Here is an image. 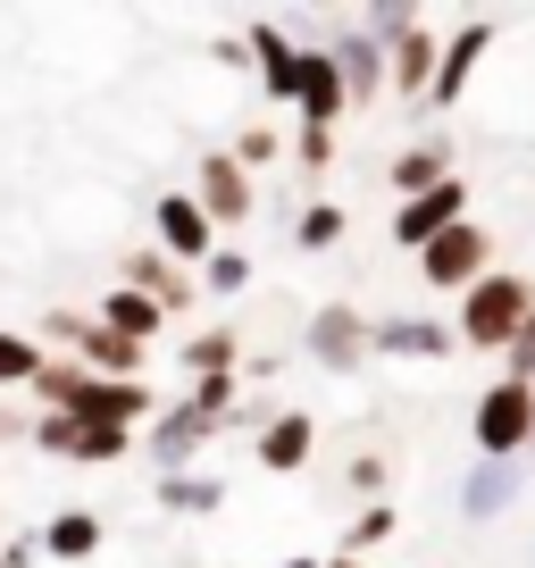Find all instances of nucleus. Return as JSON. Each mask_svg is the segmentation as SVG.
Listing matches in <instances>:
<instances>
[{"label":"nucleus","mask_w":535,"mask_h":568,"mask_svg":"<svg viewBox=\"0 0 535 568\" xmlns=\"http://www.w3.org/2000/svg\"><path fill=\"white\" fill-rule=\"evenodd\" d=\"M326 568H360V560H326Z\"/></svg>","instance_id":"35"},{"label":"nucleus","mask_w":535,"mask_h":568,"mask_svg":"<svg viewBox=\"0 0 535 568\" xmlns=\"http://www.w3.org/2000/svg\"><path fill=\"white\" fill-rule=\"evenodd\" d=\"M193 284H201V293H226V302H234V293L251 284V260H243V251H226V243H218L210 260L193 267Z\"/></svg>","instance_id":"24"},{"label":"nucleus","mask_w":535,"mask_h":568,"mask_svg":"<svg viewBox=\"0 0 535 568\" xmlns=\"http://www.w3.org/2000/svg\"><path fill=\"white\" fill-rule=\"evenodd\" d=\"M34 560H42L34 535H9V544H0V568H34Z\"/></svg>","instance_id":"31"},{"label":"nucleus","mask_w":535,"mask_h":568,"mask_svg":"<svg viewBox=\"0 0 535 568\" xmlns=\"http://www.w3.org/2000/svg\"><path fill=\"white\" fill-rule=\"evenodd\" d=\"M42 359H51V352H42V343L26 335V326H0V393H26Z\"/></svg>","instance_id":"22"},{"label":"nucleus","mask_w":535,"mask_h":568,"mask_svg":"<svg viewBox=\"0 0 535 568\" xmlns=\"http://www.w3.org/2000/svg\"><path fill=\"white\" fill-rule=\"evenodd\" d=\"M285 568H326V560H285Z\"/></svg>","instance_id":"34"},{"label":"nucleus","mask_w":535,"mask_h":568,"mask_svg":"<svg viewBox=\"0 0 535 568\" xmlns=\"http://www.w3.org/2000/svg\"><path fill=\"white\" fill-rule=\"evenodd\" d=\"M343 226H352V217H343L335 201H310V210L293 217V243H302V251H326V243H343Z\"/></svg>","instance_id":"25"},{"label":"nucleus","mask_w":535,"mask_h":568,"mask_svg":"<svg viewBox=\"0 0 535 568\" xmlns=\"http://www.w3.org/2000/svg\"><path fill=\"white\" fill-rule=\"evenodd\" d=\"M293 109H302V125H326L335 134V118L352 101H343V75H335V59L326 51H302V92H293Z\"/></svg>","instance_id":"16"},{"label":"nucleus","mask_w":535,"mask_h":568,"mask_svg":"<svg viewBox=\"0 0 535 568\" xmlns=\"http://www.w3.org/2000/svg\"><path fill=\"white\" fill-rule=\"evenodd\" d=\"M494 501H502V460H494V468H485V477H477V485H468V510H494Z\"/></svg>","instance_id":"32"},{"label":"nucleus","mask_w":535,"mask_h":568,"mask_svg":"<svg viewBox=\"0 0 535 568\" xmlns=\"http://www.w3.org/2000/svg\"><path fill=\"white\" fill-rule=\"evenodd\" d=\"M26 426H34V409H0V435H9V444H18Z\"/></svg>","instance_id":"33"},{"label":"nucleus","mask_w":535,"mask_h":568,"mask_svg":"<svg viewBox=\"0 0 535 568\" xmlns=\"http://www.w3.org/2000/svg\"><path fill=\"white\" fill-rule=\"evenodd\" d=\"M485 260H494L485 226H477V217H461V226H444L427 251H418V276H427L435 293H468V284L485 276Z\"/></svg>","instance_id":"3"},{"label":"nucleus","mask_w":535,"mask_h":568,"mask_svg":"<svg viewBox=\"0 0 535 568\" xmlns=\"http://www.w3.org/2000/svg\"><path fill=\"white\" fill-rule=\"evenodd\" d=\"M176 359H184V376H234V359H243V335H234V326H210V335H193Z\"/></svg>","instance_id":"21"},{"label":"nucleus","mask_w":535,"mask_h":568,"mask_svg":"<svg viewBox=\"0 0 535 568\" xmlns=\"http://www.w3.org/2000/svg\"><path fill=\"white\" fill-rule=\"evenodd\" d=\"M243 51L260 59V84H268V101H293V92H302V42H293L276 18H251Z\"/></svg>","instance_id":"9"},{"label":"nucleus","mask_w":535,"mask_h":568,"mask_svg":"<svg viewBox=\"0 0 535 568\" xmlns=\"http://www.w3.org/2000/svg\"><path fill=\"white\" fill-rule=\"evenodd\" d=\"M385 84L402 92V101H427V84H435V34L427 26H411V34L385 42Z\"/></svg>","instance_id":"13"},{"label":"nucleus","mask_w":535,"mask_h":568,"mask_svg":"<svg viewBox=\"0 0 535 568\" xmlns=\"http://www.w3.org/2000/svg\"><path fill=\"white\" fill-rule=\"evenodd\" d=\"M477 452L485 460H511V452H527V435H535V385H485V402H477Z\"/></svg>","instance_id":"2"},{"label":"nucleus","mask_w":535,"mask_h":568,"mask_svg":"<svg viewBox=\"0 0 535 568\" xmlns=\"http://www.w3.org/2000/svg\"><path fill=\"white\" fill-rule=\"evenodd\" d=\"M343 477H352V494H369V501L385 494V460H376V452H360V460L343 468Z\"/></svg>","instance_id":"30"},{"label":"nucleus","mask_w":535,"mask_h":568,"mask_svg":"<svg viewBox=\"0 0 535 568\" xmlns=\"http://www.w3.org/2000/svg\"><path fill=\"white\" fill-rule=\"evenodd\" d=\"M118 284H125V293H143V302H160L168 318L201 302L193 267H176V260H168V251H125V260H118Z\"/></svg>","instance_id":"7"},{"label":"nucleus","mask_w":535,"mask_h":568,"mask_svg":"<svg viewBox=\"0 0 535 568\" xmlns=\"http://www.w3.org/2000/svg\"><path fill=\"white\" fill-rule=\"evenodd\" d=\"M218 435H226V426L201 418L193 402H160V409H151V452H160V468H193Z\"/></svg>","instance_id":"8"},{"label":"nucleus","mask_w":535,"mask_h":568,"mask_svg":"<svg viewBox=\"0 0 535 568\" xmlns=\"http://www.w3.org/2000/svg\"><path fill=\"white\" fill-rule=\"evenodd\" d=\"M485 42H494V26H461V34L435 51V84H427V101H435V109H452V101L468 92V68L485 59Z\"/></svg>","instance_id":"14"},{"label":"nucleus","mask_w":535,"mask_h":568,"mask_svg":"<svg viewBox=\"0 0 535 568\" xmlns=\"http://www.w3.org/2000/svg\"><path fill=\"white\" fill-rule=\"evenodd\" d=\"M293 151H302V168L319 176V168L335 160V134H326V125H302V142H293Z\"/></svg>","instance_id":"29"},{"label":"nucleus","mask_w":535,"mask_h":568,"mask_svg":"<svg viewBox=\"0 0 535 568\" xmlns=\"http://www.w3.org/2000/svg\"><path fill=\"white\" fill-rule=\"evenodd\" d=\"M468 217V184L461 176H444V184H427V193H411V201H393V243L402 251H427L444 226H461Z\"/></svg>","instance_id":"5"},{"label":"nucleus","mask_w":535,"mask_h":568,"mask_svg":"<svg viewBox=\"0 0 535 568\" xmlns=\"http://www.w3.org/2000/svg\"><path fill=\"white\" fill-rule=\"evenodd\" d=\"M226 160L243 168V176H251V168H268V160H276V125H243V134H234V151H226Z\"/></svg>","instance_id":"27"},{"label":"nucleus","mask_w":535,"mask_h":568,"mask_svg":"<svg viewBox=\"0 0 535 568\" xmlns=\"http://www.w3.org/2000/svg\"><path fill=\"white\" fill-rule=\"evenodd\" d=\"M310 359H319V368H360V359H369V318H360V310H319V318H310Z\"/></svg>","instance_id":"12"},{"label":"nucleus","mask_w":535,"mask_h":568,"mask_svg":"<svg viewBox=\"0 0 535 568\" xmlns=\"http://www.w3.org/2000/svg\"><path fill=\"white\" fill-rule=\"evenodd\" d=\"M369 352H385V359H444V352H461V343H452V326H435V318H385V326H369Z\"/></svg>","instance_id":"15"},{"label":"nucleus","mask_w":535,"mask_h":568,"mask_svg":"<svg viewBox=\"0 0 535 568\" xmlns=\"http://www.w3.org/2000/svg\"><path fill=\"white\" fill-rule=\"evenodd\" d=\"M502 359H511V385H535V318L518 326L511 343H502Z\"/></svg>","instance_id":"28"},{"label":"nucleus","mask_w":535,"mask_h":568,"mask_svg":"<svg viewBox=\"0 0 535 568\" xmlns=\"http://www.w3.org/2000/svg\"><path fill=\"white\" fill-rule=\"evenodd\" d=\"M444 176H452V151H444V142H411V151L393 160V193H402V201L427 193V184H444Z\"/></svg>","instance_id":"20"},{"label":"nucleus","mask_w":535,"mask_h":568,"mask_svg":"<svg viewBox=\"0 0 535 568\" xmlns=\"http://www.w3.org/2000/svg\"><path fill=\"white\" fill-rule=\"evenodd\" d=\"M101 535H109L101 510H59L51 527H34V544H42V560H68V568H75V560H92V551H101Z\"/></svg>","instance_id":"18"},{"label":"nucleus","mask_w":535,"mask_h":568,"mask_svg":"<svg viewBox=\"0 0 535 568\" xmlns=\"http://www.w3.org/2000/svg\"><path fill=\"white\" fill-rule=\"evenodd\" d=\"M393 527H402V518H393L385 501H369V510L352 518V535H343V551H335V560H360V551H376V544H385Z\"/></svg>","instance_id":"26"},{"label":"nucleus","mask_w":535,"mask_h":568,"mask_svg":"<svg viewBox=\"0 0 535 568\" xmlns=\"http://www.w3.org/2000/svg\"><path fill=\"white\" fill-rule=\"evenodd\" d=\"M92 326H109V335H125V343H143V352H151V343L168 335V310L143 302V293H125V284H109V293H101V318H92Z\"/></svg>","instance_id":"17"},{"label":"nucleus","mask_w":535,"mask_h":568,"mask_svg":"<svg viewBox=\"0 0 535 568\" xmlns=\"http://www.w3.org/2000/svg\"><path fill=\"white\" fill-rule=\"evenodd\" d=\"M251 452H260L268 477H293V468L319 452V418H310V409H276V418L260 426V444H251Z\"/></svg>","instance_id":"11"},{"label":"nucleus","mask_w":535,"mask_h":568,"mask_svg":"<svg viewBox=\"0 0 535 568\" xmlns=\"http://www.w3.org/2000/svg\"><path fill=\"white\" fill-rule=\"evenodd\" d=\"M193 201H201V217H210V226H243V217H251V201H260V193H251V176L226 160V151H210V160H201V184H193Z\"/></svg>","instance_id":"10"},{"label":"nucleus","mask_w":535,"mask_h":568,"mask_svg":"<svg viewBox=\"0 0 535 568\" xmlns=\"http://www.w3.org/2000/svg\"><path fill=\"white\" fill-rule=\"evenodd\" d=\"M160 501H168V510H218V501H226V485H218V477H193V468H168V477H160Z\"/></svg>","instance_id":"23"},{"label":"nucleus","mask_w":535,"mask_h":568,"mask_svg":"<svg viewBox=\"0 0 535 568\" xmlns=\"http://www.w3.org/2000/svg\"><path fill=\"white\" fill-rule=\"evenodd\" d=\"M151 234H160V251H168L176 267H201V260L218 251V226L201 217L193 193H160V201H151Z\"/></svg>","instance_id":"6"},{"label":"nucleus","mask_w":535,"mask_h":568,"mask_svg":"<svg viewBox=\"0 0 535 568\" xmlns=\"http://www.w3.org/2000/svg\"><path fill=\"white\" fill-rule=\"evenodd\" d=\"M26 435H34V452L75 460V468H109V460H125V452H134V435H125V426H84V418H34Z\"/></svg>","instance_id":"4"},{"label":"nucleus","mask_w":535,"mask_h":568,"mask_svg":"<svg viewBox=\"0 0 535 568\" xmlns=\"http://www.w3.org/2000/svg\"><path fill=\"white\" fill-rule=\"evenodd\" d=\"M326 59H335V75H343V101H369V92L385 84V51H376L369 34H343Z\"/></svg>","instance_id":"19"},{"label":"nucleus","mask_w":535,"mask_h":568,"mask_svg":"<svg viewBox=\"0 0 535 568\" xmlns=\"http://www.w3.org/2000/svg\"><path fill=\"white\" fill-rule=\"evenodd\" d=\"M527 318H535V293H527V276H502V267H485V276L461 293L452 343H468V352H502V343H511Z\"/></svg>","instance_id":"1"}]
</instances>
